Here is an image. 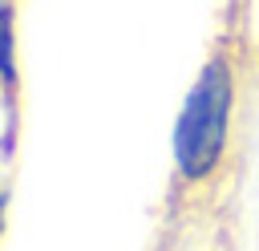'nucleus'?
Returning a JSON list of instances; mask_svg holds the SVG:
<instances>
[{
    "label": "nucleus",
    "mask_w": 259,
    "mask_h": 251,
    "mask_svg": "<svg viewBox=\"0 0 259 251\" xmlns=\"http://www.w3.org/2000/svg\"><path fill=\"white\" fill-rule=\"evenodd\" d=\"M235 101H239V77H235L231 53L223 49L206 57L174 121L170 150H174V174L182 186H206L223 170L231 126H235Z\"/></svg>",
    "instance_id": "1"
},
{
    "label": "nucleus",
    "mask_w": 259,
    "mask_h": 251,
    "mask_svg": "<svg viewBox=\"0 0 259 251\" xmlns=\"http://www.w3.org/2000/svg\"><path fill=\"white\" fill-rule=\"evenodd\" d=\"M20 69H16V12L12 0H0V85L4 93H16Z\"/></svg>",
    "instance_id": "2"
},
{
    "label": "nucleus",
    "mask_w": 259,
    "mask_h": 251,
    "mask_svg": "<svg viewBox=\"0 0 259 251\" xmlns=\"http://www.w3.org/2000/svg\"><path fill=\"white\" fill-rule=\"evenodd\" d=\"M4 206H8V198H4V186H0V231H4Z\"/></svg>",
    "instance_id": "3"
},
{
    "label": "nucleus",
    "mask_w": 259,
    "mask_h": 251,
    "mask_svg": "<svg viewBox=\"0 0 259 251\" xmlns=\"http://www.w3.org/2000/svg\"><path fill=\"white\" fill-rule=\"evenodd\" d=\"M202 251H223V247H202Z\"/></svg>",
    "instance_id": "4"
}]
</instances>
